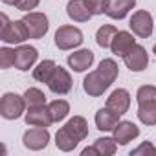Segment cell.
<instances>
[{
	"label": "cell",
	"mask_w": 156,
	"mask_h": 156,
	"mask_svg": "<svg viewBox=\"0 0 156 156\" xmlns=\"http://www.w3.org/2000/svg\"><path fill=\"white\" fill-rule=\"evenodd\" d=\"M118 73H119V68H118L116 61L114 59H103L99 62L98 70L90 72L83 79V90L90 98H99L118 79Z\"/></svg>",
	"instance_id": "obj_1"
},
{
	"label": "cell",
	"mask_w": 156,
	"mask_h": 156,
	"mask_svg": "<svg viewBox=\"0 0 156 156\" xmlns=\"http://www.w3.org/2000/svg\"><path fill=\"white\" fill-rule=\"evenodd\" d=\"M0 39L6 44H22L24 41L30 39L28 28L24 24V20H9L6 13L0 15Z\"/></svg>",
	"instance_id": "obj_2"
},
{
	"label": "cell",
	"mask_w": 156,
	"mask_h": 156,
	"mask_svg": "<svg viewBox=\"0 0 156 156\" xmlns=\"http://www.w3.org/2000/svg\"><path fill=\"white\" fill-rule=\"evenodd\" d=\"M26 107L28 105L24 96H19L15 92H6L0 99V116L4 119H19L24 114Z\"/></svg>",
	"instance_id": "obj_3"
},
{
	"label": "cell",
	"mask_w": 156,
	"mask_h": 156,
	"mask_svg": "<svg viewBox=\"0 0 156 156\" xmlns=\"http://www.w3.org/2000/svg\"><path fill=\"white\" fill-rule=\"evenodd\" d=\"M55 46L62 51L66 50H73L77 46H81L83 44V31L79 28H75V26H61L57 31H55Z\"/></svg>",
	"instance_id": "obj_4"
},
{
	"label": "cell",
	"mask_w": 156,
	"mask_h": 156,
	"mask_svg": "<svg viewBox=\"0 0 156 156\" xmlns=\"http://www.w3.org/2000/svg\"><path fill=\"white\" fill-rule=\"evenodd\" d=\"M129 26H130L132 33L138 35L140 39H147V37H151V35H152V30H154L152 17H151V13L145 11V9H140V11L132 13Z\"/></svg>",
	"instance_id": "obj_5"
},
{
	"label": "cell",
	"mask_w": 156,
	"mask_h": 156,
	"mask_svg": "<svg viewBox=\"0 0 156 156\" xmlns=\"http://www.w3.org/2000/svg\"><path fill=\"white\" fill-rule=\"evenodd\" d=\"M24 24L28 28V33H30V39H42L46 33H48V17L44 13H37V11H30L24 15Z\"/></svg>",
	"instance_id": "obj_6"
},
{
	"label": "cell",
	"mask_w": 156,
	"mask_h": 156,
	"mask_svg": "<svg viewBox=\"0 0 156 156\" xmlns=\"http://www.w3.org/2000/svg\"><path fill=\"white\" fill-rule=\"evenodd\" d=\"M48 141H50V132L46 127H33V129L26 130L22 136V143L30 151H42V149H46Z\"/></svg>",
	"instance_id": "obj_7"
},
{
	"label": "cell",
	"mask_w": 156,
	"mask_h": 156,
	"mask_svg": "<svg viewBox=\"0 0 156 156\" xmlns=\"http://www.w3.org/2000/svg\"><path fill=\"white\" fill-rule=\"evenodd\" d=\"M123 62L130 72H143L149 64V55L147 50L140 44H134L125 55H123Z\"/></svg>",
	"instance_id": "obj_8"
},
{
	"label": "cell",
	"mask_w": 156,
	"mask_h": 156,
	"mask_svg": "<svg viewBox=\"0 0 156 156\" xmlns=\"http://www.w3.org/2000/svg\"><path fill=\"white\" fill-rule=\"evenodd\" d=\"M46 85L53 94L64 96L72 90V77L62 66H55V70H53V73H51V77L48 79Z\"/></svg>",
	"instance_id": "obj_9"
},
{
	"label": "cell",
	"mask_w": 156,
	"mask_h": 156,
	"mask_svg": "<svg viewBox=\"0 0 156 156\" xmlns=\"http://www.w3.org/2000/svg\"><path fill=\"white\" fill-rule=\"evenodd\" d=\"M37 57H39L37 48H33L30 44H19L15 48V68L20 72H28L35 64Z\"/></svg>",
	"instance_id": "obj_10"
},
{
	"label": "cell",
	"mask_w": 156,
	"mask_h": 156,
	"mask_svg": "<svg viewBox=\"0 0 156 156\" xmlns=\"http://www.w3.org/2000/svg\"><path fill=\"white\" fill-rule=\"evenodd\" d=\"M105 107L110 108V110H114L116 114L123 116V114L129 110V107H130V94H129L125 88H118V90H114V92L107 98V105H105Z\"/></svg>",
	"instance_id": "obj_11"
},
{
	"label": "cell",
	"mask_w": 156,
	"mask_h": 156,
	"mask_svg": "<svg viewBox=\"0 0 156 156\" xmlns=\"http://www.w3.org/2000/svg\"><path fill=\"white\" fill-rule=\"evenodd\" d=\"M26 123L30 127H50L53 123L51 114H50V108L46 105L28 108V112H26Z\"/></svg>",
	"instance_id": "obj_12"
},
{
	"label": "cell",
	"mask_w": 156,
	"mask_h": 156,
	"mask_svg": "<svg viewBox=\"0 0 156 156\" xmlns=\"http://www.w3.org/2000/svg\"><path fill=\"white\" fill-rule=\"evenodd\" d=\"M66 61H68V66L73 72H85L94 62V51H90V50H77V51L70 53Z\"/></svg>",
	"instance_id": "obj_13"
},
{
	"label": "cell",
	"mask_w": 156,
	"mask_h": 156,
	"mask_svg": "<svg viewBox=\"0 0 156 156\" xmlns=\"http://www.w3.org/2000/svg\"><path fill=\"white\" fill-rule=\"evenodd\" d=\"M112 132H114V138L119 145H127L129 141H132L140 136V129L132 121H119Z\"/></svg>",
	"instance_id": "obj_14"
},
{
	"label": "cell",
	"mask_w": 156,
	"mask_h": 156,
	"mask_svg": "<svg viewBox=\"0 0 156 156\" xmlns=\"http://www.w3.org/2000/svg\"><path fill=\"white\" fill-rule=\"evenodd\" d=\"M66 15L73 22H88L94 17L90 13V9L87 8L85 0H70V2L66 4Z\"/></svg>",
	"instance_id": "obj_15"
},
{
	"label": "cell",
	"mask_w": 156,
	"mask_h": 156,
	"mask_svg": "<svg viewBox=\"0 0 156 156\" xmlns=\"http://www.w3.org/2000/svg\"><path fill=\"white\" fill-rule=\"evenodd\" d=\"M136 0H108V8H107V17L114 20H121L129 15L130 9H134Z\"/></svg>",
	"instance_id": "obj_16"
},
{
	"label": "cell",
	"mask_w": 156,
	"mask_h": 156,
	"mask_svg": "<svg viewBox=\"0 0 156 156\" xmlns=\"http://www.w3.org/2000/svg\"><path fill=\"white\" fill-rule=\"evenodd\" d=\"M136 44V39H134V35L132 33H129V31H118L116 33V37L112 39V44H110V50H112V53L114 55H119V57H123L132 46Z\"/></svg>",
	"instance_id": "obj_17"
},
{
	"label": "cell",
	"mask_w": 156,
	"mask_h": 156,
	"mask_svg": "<svg viewBox=\"0 0 156 156\" xmlns=\"http://www.w3.org/2000/svg\"><path fill=\"white\" fill-rule=\"evenodd\" d=\"M96 127L99 130H114V127L119 123V114H116L110 108H99L96 112Z\"/></svg>",
	"instance_id": "obj_18"
},
{
	"label": "cell",
	"mask_w": 156,
	"mask_h": 156,
	"mask_svg": "<svg viewBox=\"0 0 156 156\" xmlns=\"http://www.w3.org/2000/svg\"><path fill=\"white\" fill-rule=\"evenodd\" d=\"M64 129H66L75 140H79V141H83V140L88 136V123H87V119H85L83 116H73V118H70V119L66 121Z\"/></svg>",
	"instance_id": "obj_19"
},
{
	"label": "cell",
	"mask_w": 156,
	"mask_h": 156,
	"mask_svg": "<svg viewBox=\"0 0 156 156\" xmlns=\"http://www.w3.org/2000/svg\"><path fill=\"white\" fill-rule=\"evenodd\" d=\"M55 145H57L59 151L70 152V151H73L77 145H79V140H75L64 127H61V129L57 130V134H55Z\"/></svg>",
	"instance_id": "obj_20"
},
{
	"label": "cell",
	"mask_w": 156,
	"mask_h": 156,
	"mask_svg": "<svg viewBox=\"0 0 156 156\" xmlns=\"http://www.w3.org/2000/svg\"><path fill=\"white\" fill-rule=\"evenodd\" d=\"M138 119L143 125H156V101H147V103H140L138 105Z\"/></svg>",
	"instance_id": "obj_21"
},
{
	"label": "cell",
	"mask_w": 156,
	"mask_h": 156,
	"mask_svg": "<svg viewBox=\"0 0 156 156\" xmlns=\"http://www.w3.org/2000/svg\"><path fill=\"white\" fill-rule=\"evenodd\" d=\"M55 66H57V64H55V61H51V59L41 61V62L33 68V79L39 81V83H48V79L51 77Z\"/></svg>",
	"instance_id": "obj_22"
},
{
	"label": "cell",
	"mask_w": 156,
	"mask_h": 156,
	"mask_svg": "<svg viewBox=\"0 0 156 156\" xmlns=\"http://www.w3.org/2000/svg\"><path fill=\"white\" fill-rule=\"evenodd\" d=\"M116 33H118V28H116V26H112V24H103V26L98 30V33H96V42H98V46H101V48H110L112 39L116 37Z\"/></svg>",
	"instance_id": "obj_23"
},
{
	"label": "cell",
	"mask_w": 156,
	"mask_h": 156,
	"mask_svg": "<svg viewBox=\"0 0 156 156\" xmlns=\"http://www.w3.org/2000/svg\"><path fill=\"white\" fill-rule=\"evenodd\" d=\"M48 108H50V114H51L53 123L62 121V119L68 116V112H70V105H68V101H64V99H55V101H51V103L48 105Z\"/></svg>",
	"instance_id": "obj_24"
},
{
	"label": "cell",
	"mask_w": 156,
	"mask_h": 156,
	"mask_svg": "<svg viewBox=\"0 0 156 156\" xmlns=\"http://www.w3.org/2000/svg\"><path fill=\"white\" fill-rule=\"evenodd\" d=\"M94 147L98 149L99 156H112L116 152V149H118V141H116L114 136L112 138L105 136V138H98L96 143H94Z\"/></svg>",
	"instance_id": "obj_25"
},
{
	"label": "cell",
	"mask_w": 156,
	"mask_h": 156,
	"mask_svg": "<svg viewBox=\"0 0 156 156\" xmlns=\"http://www.w3.org/2000/svg\"><path fill=\"white\" fill-rule=\"evenodd\" d=\"M24 99H26L28 108L46 105V96H44V92L39 90V88H28V90L24 92Z\"/></svg>",
	"instance_id": "obj_26"
},
{
	"label": "cell",
	"mask_w": 156,
	"mask_h": 156,
	"mask_svg": "<svg viewBox=\"0 0 156 156\" xmlns=\"http://www.w3.org/2000/svg\"><path fill=\"white\" fill-rule=\"evenodd\" d=\"M136 99H138V105L147 103V101H156V87H152V85L140 87L136 92Z\"/></svg>",
	"instance_id": "obj_27"
},
{
	"label": "cell",
	"mask_w": 156,
	"mask_h": 156,
	"mask_svg": "<svg viewBox=\"0 0 156 156\" xmlns=\"http://www.w3.org/2000/svg\"><path fill=\"white\" fill-rule=\"evenodd\" d=\"M15 66V50L4 46V48H0V68L2 70H8Z\"/></svg>",
	"instance_id": "obj_28"
},
{
	"label": "cell",
	"mask_w": 156,
	"mask_h": 156,
	"mask_svg": "<svg viewBox=\"0 0 156 156\" xmlns=\"http://www.w3.org/2000/svg\"><path fill=\"white\" fill-rule=\"evenodd\" d=\"M85 4L92 15H103V13H107L108 0H85Z\"/></svg>",
	"instance_id": "obj_29"
},
{
	"label": "cell",
	"mask_w": 156,
	"mask_h": 156,
	"mask_svg": "<svg viewBox=\"0 0 156 156\" xmlns=\"http://www.w3.org/2000/svg\"><path fill=\"white\" fill-rule=\"evenodd\" d=\"M141 154H156V147H152L151 143H147V141H143L140 147H136V149H132L130 151V156H141Z\"/></svg>",
	"instance_id": "obj_30"
},
{
	"label": "cell",
	"mask_w": 156,
	"mask_h": 156,
	"mask_svg": "<svg viewBox=\"0 0 156 156\" xmlns=\"http://www.w3.org/2000/svg\"><path fill=\"white\" fill-rule=\"evenodd\" d=\"M39 2L41 0H19V4L15 8L20 9V11H31V9H35L39 6Z\"/></svg>",
	"instance_id": "obj_31"
},
{
	"label": "cell",
	"mask_w": 156,
	"mask_h": 156,
	"mask_svg": "<svg viewBox=\"0 0 156 156\" xmlns=\"http://www.w3.org/2000/svg\"><path fill=\"white\" fill-rule=\"evenodd\" d=\"M83 156H90V154H94V156H99V152H98V149L96 147H87V149H83V152H81Z\"/></svg>",
	"instance_id": "obj_32"
},
{
	"label": "cell",
	"mask_w": 156,
	"mask_h": 156,
	"mask_svg": "<svg viewBox=\"0 0 156 156\" xmlns=\"http://www.w3.org/2000/svg\"><path fill=\"white\" fill-rule=\"evenodd\" d=\"M4 4H8V6H17L19 4V0H2Z\"/></svg>",
	"instance_id": "obj_33"
},
{
	"label": "cell",
	"mask_w": 156,
	"mask_h": 156,
	"mask_svg": "<svg viewBox=\"0 0 156 156\" xmlns=\"http://www.w3.org/2000/svg\"><path fill=\"white\" fill-rule=\"evenodd\" d=\"M152 53H154V55H156V44H154V46H152Z\"/></svg>",
	"instance_id": "obj_34"
}]
</instances>
